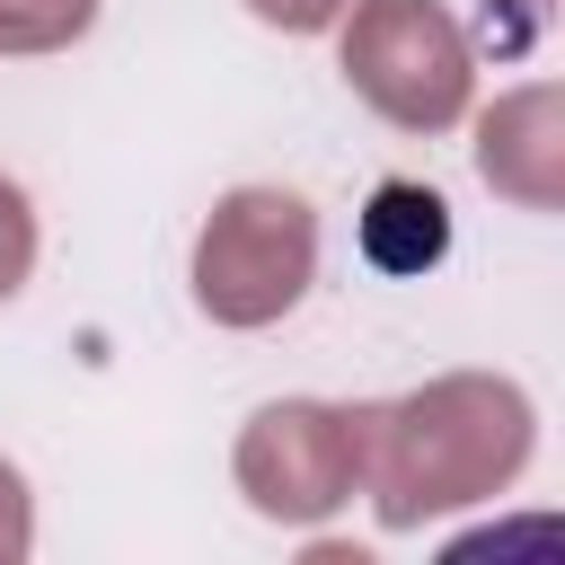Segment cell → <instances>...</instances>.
<instances>
[{
    "instance_id": "cell-6",
    "label": "cell",
    "mask_w": 565,
    "mask_h": 565,
    "mask_svg": "<svg viewBox=\"0 0 565 565\" xmlns=\"http://www.w3.org/2000/svg\"><path fill=\"white\" fill-rule=\"evenodd\" d=\"M441 247H450V203L433 185H415V177H388L371 194V212H362V256L388 265V274H424Z\"/></svg>"
},
{
    "instance_id": "cell-2",
    "label": "cell",
    "mask_w": 565,
    "mask_h": 565,
    "mask_svg": "<svg viewBox=\"0 0 565 565\" xmlns=\"http://www.w3.org/2000/svg\"><path fill=\"white\" fill-rule=\"evenodd\" d=\"M335 62H344L353 97L397 132H450L477 88V53L441 0H344Z\"/></svg>"
},
{
    "instance_id": "cell-10",
    "label": "cell",
    "mask_w": 565,
    "mask_h": 565,
    "mask_svg": "<svg viewBox=\"0 0 565 565\" xmlns=\"http://www.w3.org/2000/svg\"><path fill=\"white\" fill-rule=\"evenodd\" d=\"M265 26H282V35H318V26H335V9L344 0H247Z\"/></svg>"
},
{
    "instance_id": "cell-8",
    "label": "cell",
    "mask_w": 565,
    "mask_h": 565,
    "mask_svg": "<svg viewBox=\"0 0 565 565\" xmlns=\"http://www.w3.org/2000/svg\"><path fill=\"white\" fill-rule=\"evenodd\" d=\"M35 274V203L18 177H0V300H18Z\"/></svg>"
},
{
    "instance_id": "cell-7",
    "label": "cell",
    "mask_w": 565,
    "mask_h": 565,
    "mask_svg": "<svg viewBox=\"0 0 565 565\" xmlns=\"http://www.w3.org/2000/svg\"><path fill=\"white\" fill-rule=\"evenodd\" d=\"M97 26V0H0V53H71Z\"/></svg>"
},
{
    "instance_id": "cell-9",
    "label": "cell",
    "mask_w": 565,
    "mask_h": 565,
    "mask_svg": "<svg viewBox=\"0 0 565 565\" xmlns=\"http://www.w3.org/2000/svg\"><path fill=\"white\" fill-rule=\"evenodd\" d=\"M35 547V494H26V477L0 459V565H18Z\"/></svg>"
},
{
    "instance_id": "cell-3",
    "label": "cell",
    "mask_w": 565,
    "mask_h": 565,
    "mask_svg": "<svg viewBox=\"0 0 565 565\" xmlns=\"http://www.w3.org/2000/svg\"><path fill=\"white\" fill-rule=\"evenodd\" d=\"M318 282V212L291 185H230L194 230V309L212 327H274Z\"/></svg>"
},
{
    "instance_id": "cell-4",
    "label": "cell",
    "mask_w": 565,
    "mask_h": 565,
    "mask_svg": "<svg viewBox=\"0 0 565 565\" xmlns=\"http://www.w3.org/2000/svg\"><path fill=\"white\" fill-rule=\"evenodd\" d=\"M238 494L256 521L282 530H318L327 512H344L362 494V406L335 397H274L238 424Z\"/></svg>"
},
{
    "instance_id": "cell-5",
    "label": "cell",
    "mask_w": 565,
    "mask_h": 565,
    "mask_svg": "<svg viewBox=\"0 0 565 565\" xmlns=\"http://www.w3.org/2000/svg\"><path fill=\"white\" fill-rule=\"evenodd\" d=\"M477 177L494 194H512L521 212L565 203V97H556V79H530L477 115Z\"/></svg>"
},
{
    "instance_id": "cell-1",
    "label": "cell",
    "mask_w": 565,
    "mask_h": 565,
    "mask_svg": "<svg viewBox=\"0 0 565 565\" xmlns=\"http://www.w3.org/2000/svg\"><path fill=\"white\" fill-rule=\"evenodd\" d=\"M539 441V406L503 371H441L406 397L362 406V494L380 530H424L441 512L494 503Z\"/></svg>"
}]
</instances>
